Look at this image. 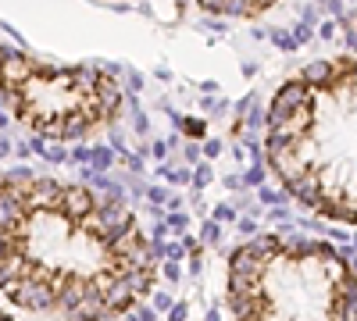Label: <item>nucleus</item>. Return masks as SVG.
I'll return each instance as SVG.
<instances>
[{
    "label": "nucleus",
    "mask_w": 357,
    "mask_h": 321,
    "mask_svg": "<svg viewBox=\"0 0 357 321\" xmlns=\"http://www.w3.org/2000/svg\"><path fill=\"white\" fill-rule=\"evenodd\" d=\"M158 282V250L118 196L36 171L0 175V297L57 321H114Z\"/></svg>",
    "instance_id": "nucleus-1"
},
{
    "label": "nucleus",
    "mask_w": 357,
    "mask_h": 321,
    "mask_svg": "<svg viewBox=\"0 0 357 321\" xmlns=\"http://www.w3.org/2000/svg\"><path fill=\"white\" fill-rule=\"evenodd\" d=\"M264 161L301 208L357 225V61L336 57L279 86L264 118Z\"/></svg>",
    "instance_id": "nucleus-2"
},
{
    "label": "nucleus",
    "mask_w": 357,
    "mask_h": 321,
    "mask_svg": "<svg viewBox=\"0 0 357 321\" xmlns=\"http://www.w3.org/2000/svg\"><path fill=\"white\" fill-rule=\"evenodd\" d=\"M232 321H357V275L321 240L257 236L225 272Z\"/></svg>",
    "instance_id": "nucleus-3"
},
{
    "label": "nucleus",
    "mask_w": 357,
    "mask_h": 321,
    "mask_svg": "<svg viewBox=\"0 0 357 321\" xmlns=\"http://www.w3.org/2000/svg\"><path fill=\"white\" fill-rule=\"evenodd\" d=\"M0 97L40 139H86L122 114V82L97 65H57L0 47Z\"/></svg>",
    "instance_id": "nucleus-4"
},
{
    "label": "nucleus",
    "mask_w": 357,
    "mask_h": 321,
    "mask_svg": "<svg viewBox=\"0 0 357 321\" xmlns=\"http://www.w3.org/2000/svg\"><path fill=\"white\" fill-rule=\"evenodd\" d=\"M207 15H222V18H257L264 11H272L279 0H197Z\"/></svg>",
    "instance_id": "nucleus-5"
}]
</instances>
